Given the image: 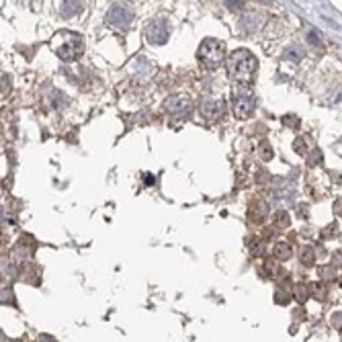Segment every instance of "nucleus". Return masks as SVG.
<instances>
[{
  "mask_svg": "<svg viewBox=\"0 0 342 342\" xmlns=\"http://www.w3.org/2000/svg\"><path fill=\"white\" fill-rule=\"evenodd\" d=\"M256 68H258V61L248 49H236L228 59L230 76L240 84L252 82V78L256 74Z\"/></svg>",
  "mask_w": 342,
  "mask_h": 342,
  "instance_id": "1",
  "label": "nucleus"
},
{
  "mask_svg": "<svg viewBox=\"0 0 342 342\" xmlns=\"http://www.w3.org/2000/svg\"><path fill=\"white\" fill-rule=\"evenodd\" d=\"M51 47L61 61H74L84 51L82 37L76 33H57L51 41Z\"/></svg>",
  "mask_w": 342,
  "mask_h": 342,
  "instance_id": "2",
  "label": "nucleus"
},
{
  "mask_svg": "<svg viewBox=\"0 0 342 342\" xmlns=\"http://www.w3.org/2000/svg\"><path fill=\"white\" fill-rule=\"evenodd\" d=\"M197 57L199 61L209 68V70H215L224 64V57H226V49H224V43L220 39H205L197 51Z\"/></svg>",
  "mask_w": 342,
  "mask_h": 342,
  "instance_id": "3",
  "label": "nucleus"
},
{
  "mask_svg": "<svg viewBox=\"0 0 342 342\" xmlns=\"http://www.w3.org/2000/svg\"><path fill=\"white\" fill-rule=\"evenodd\" d=\"M254 97L250 90L246 88H236L232 92V111L238 119H248L254 113Z\"/></svg>",
  "mask_w": 342,
  "mask_h": 342,
  "instance_id": "4",
  "label": "nucleus"
},
{
  "mask_svg": "<svg viewBox=\"0 0 342 342\" xmlns=\"http://www.w3.org/2000/svg\"><path fill=\"white\" fill-rule=\"evenodd\" d=\"M164 109L172 119H184V117L191 115L193 105L186 97H170V99H166Z\"/></svg>",
  "mask_w": 342,
  "mask_h": 342,
  "instance_id": "5",
  "label": "nucleus"
},
{
  "mask_svg": "<svg viewBox=\"0 0 342 342\" xmlns=\"http://www.w3.org/2000/svg\"><path fill=\"white\" fill-rule=\"evenodd\" d=\"M146 37L150 43L154 45H162L168 41V25L162 21V19H156V21H150L148 27H146Z\"/></svg>",
  "mask_w": 342,
  "mask_h": 342,
  "instance_id": "6",
  "label": "nucleus"
},
{
  "mask_svg": "<svg viewBox=\"0 0 342 342\" xmlns=\"http://www.w3.org/2000/svg\"><path fill=\"white\" fill-rule=\"evenodd\" d=\"M131 21H133L131 11L123 9V7H113L109 11V15H107V23L111 27H115V29H125V27H129Z\"/></svg>",
  "mask_w": 342,
  "mask_h": 342,
  "instance_id": "7",
  "label": "nucleus"
},
{
  "mask_svg": "<svg viewBox=\"0 0 342 342\" xmlns=\"http://www.w3.org/2000/svg\"><path fill=\"white\" fill-rule=\"evenodd\" d=\"M199 111H201V115L205 119L215 121L217 117H222V113H224V101H220V99H207V101L201 103Z\"/></svg>",
  "mask_w": 342,
  "mask_h": 342,
  "instance_id": "8",
  "label": "nucleus"
},
{
  "mask_svg": "<svg viewBox=\"0 0 342 342\" xmlns=\"http://www.w3.org/2000/svg\"><path fill=\"white\" fill-rule=\"evenodd\" d=\"M268 215V205L262 203V201H256L250 205V209H248V220L254 222V224H262L266 220Z\"/></svg>",
  "mask_w": 342,
  "mask_h": 342,
  "instance_id": "9",
  "label": "nucleus"
},
{
  "mask_svg": "<svg viewBox=\"0 0 342 342\" xmlns=\"http://www.w3.org/2000/svg\"><path fill=\"white\" fill-rule=\"evenodd\" d=\"M291 295H293L291 283H289V281H283V285H279L277 291H275V301H277L279 305H287L289 299H291Z\"/></svg>",
  "mask_w": 342,
  "mask_h": 342,
  "instance_id": "10",
  "label": "nucleus"
},
{
  "mask_svg": "<svg viewBox=\"0 0 342 342\" xmlns=\"http://www.w3.org/2000/svg\"><path fill=\"white\" fill-rule=\"evenodd\" d=\"M272 254H275L277 260H289L291 254H293V250H291V246H289L287 242H279V244H275V248H272Z\"/></svg>",
  "mask_w": 342,
  "mask_h": 342,
  "instance_id": "11",
  "label": "nucleus"
},
{
  "mask_svg": "<svg viewBox=\"0 0 342 342\" xmlns=\"http://www.w3.org/2000/svg\"><path fill=\"white\" fill-rule=\"evenodd\" d=\"M80 9H82L80 0H64V5H61V15L64 17H74Z\"/></svg>",
  "mask_w": 342,
  "mask_h": 342,
  "instance_id": "12",
  "label": "nucleus"
},
{
  "mask_svg": "<svg viewBox=\"0 0 342 342\" xmlns=\"http://www.w3.org/2000/svg\"><path fill=\"white\" fill-rule=\"evenodd\" d=\"M303 55H305V51L299 45H291L283 51V59H289V61H299V59H303Z\"/></svg>",
  "mask_w": 342,
  "mask_h": 342,
  "instance_id": "13",
  "label": "nucleus"
},
{
  "mask_svg": "<svg viewBox=\"0 0 342 342\" xmlns=\"http://www.w3.org/2000/svg\"><path fill=\"white\" fill-rule=\"evenodd\" d=\"M309 295L316 297L318 301H324L328 297V289L322 283H312V285H309Z\"/></svg>",
  "mask_w": 342,
  "mask_h": 342,
  "instance_id": "14",
  "label": "nucleus"
},
{
  "mask_svg": "<svg viewBox=\"0 0 342 342\" xmlns=\"http://www.w3.org/2000/svg\"><path fill=\"white\" fill-rule=\"evenodd\" d=\"M275 228H277V230H285V228H289V213H285V211H277V213H275Z\"/></svg>",
  "mask_w": 342,
  "mask_h": 342,
  "instance_id": "15",
  "label": "nucleus"
},
{
  "mask_svg": "<svg viewBox=\"0 0 342 342\" xmlns=\"http://www.w3.org/2000/svg\"><path fill=\"white\" fill-rule=\"evenodd\" d=\"M301 264L303 266H314L316 264V250H314V248H305V250H303Z\"/></svg>",
  "mask_w": 342,
  "mask_h": 342,
  "instance_id": "16",
  "label": "nucleus"
},
{
  "mask_svg": "<svg viewBox=\"0 0 342 342\" xmlns=\"http://www.w3.org/2000/svg\"><path fill=\"white\" fill-rule=\"evenodd\" d=\"M293 295H295V299H297L299 303H305L307 297H309V285H307V287H305V285H295V287H293Z\"/></svg>",
  "mask_w": 342,
  "mask_h": 342,
  "instance_id": "17",
  "label": "nucleus"
},
{
  "mask_svg": "<svg viewBox=\"0 0 342 342\" xmlns=\"http://www.w3.org/2000/svg\"><path fill=\"white\" fill-rule=\"evenodd\" d=\"M324 158H322V152L320 150H312L309 152V158H307V166L309 168H316V166H322Z\"/></svg>",
  "mask_w": 342,
  "mask_h": 342,
  "instance_id": "18",
  "label": "nucleus"
},
{
  "mask_svg": "<svg viewBox=\"0 0 342 342\" xmlns=\"http://www.w3.org/2000/svg\"><path fill=\"white\" fill-rule=\"evenodd\" d=\"M248 248H250V254H252V256H260V254L264 252V244H262V240H258V238H252L250 242H248Z\"/></svg>",
  "mask_w": 342,
  "mask_h": 342,
  "instance_id": "19",
  "label": "nucleus"
},
{
  "mask_svg": "<svg viewBox=\"0 0 342 342\" xmlns=\"http://www.w3.org/2000/svg\"><path fill=\"white\" fill-rule=\"evenodd\" d=\"M279 272H281V268H279L275 262H266V264L262 266V275H264L266 279H277Z\"/></svg>",
  "mask_w": 342,
  "mask_h": 342,
  "instance_id": "20",
  "label": "nucleus"
},
{
  "mask_svg": "<svg viewBox=\"0 0 342 342\" xmlns=\"http://www.w3.org/2000/svg\"><path fill=\"white\" fill-rule=\"evenodd\" d=\"M260 156H262V160H270L272 158V148L266 142L260 144Z\"/></svg>",
  "mask_w": 342,
  "mask_h": 342,
  "instance_id": "21",
  "label": "nucleus"
},
{
  "mask_svg": "<svg viewBox=\"0 0 342 342\" xmlns=\"http://www.w3.org/2000/svg\"><path fill=\"white\" fill-rule=\"evenodd\" d=\"M293 150H295L297 154H301V156H303V154H307V148H305V140H303V138H297V140L293 142Z\"/></svg>",
  "mask_w": 342,
  "mask_h": 342,
  "instance_id": "22",
  "label": "nucleus"
},
{
  "mask_svg": "<svg viewBox=\"0 0 342 342\" xmlns=\"http://www.w3.org/2000/svg\"><path fill=\"white\" fill-rule=\"evenodd\" d=\"M320 275H322V279H334L336 277V264L332 266H324V268H320Z\"/></svg>",
  "mask_w": 342,
  "mask_h": 342,
  "instance_id": "23",
  "label": "nucleus"
},
{
  "mask_svg": "<svg viewBox=\"0 0 342 342\" xmlns=\"http://www.w3.org/2000/svg\"><path fill=\"white\" fill-rule=\"evenodd\" d=\"M307 41L312 43V45H322V37H320V33H316V31H309V33H307Z\"/></svg>",
  "mask_w": 342,
  "mask_h": 342,
  "instance_id": "24",
  "label": "nucleus"
},
{
  "mask_svg": "<svg viewBox=\"0 0 342 342\" xmlns=\"http://www.w3.org/2000/svg\"><path fill=\"white\" fill-rule=\"evenodd\" d=\"M283 123H287V127H295L299 121H297L295 115H287V117H283Z\"/></svg>",
  "mask_w": 342,
  "mask_h": 342,
  "instance_id": "25",
  "label": "nucleus"
},
{
  "mask_svg": "<svg viewBox=\"0 0 342 342\" xmlns=\"http://www.w3.org/2000/svg\"><path fill=\"white\" fill-rule=\"evenodd\" d=\"M332 324H334V328H342V312H338V314H334L332 316Z\"/></svg>",
  "mask_w": 342,
  "mask_h": 342,
  "instance_id": "26",
  "label": "nucleus"
},
{
  "mask_svg": "<svg viewBox=\"0 0 342 342\" xmlns=\"http://www.w3.org/2000/svg\"><path fill=\"white\" fill-rule=\"evenodd\" d=\"M226 5H228L230 9H240V7H242V0H226Z\"/></svg>",
  "mask_w": 342,
  "mask_h": 342,
  "instance_id": "27",
  "label": "nucleus"
},
{
  "mask_svg": "<svg viewBox=\"0 0 342 342\" xmlns=\"http://www.w3.org/2000/svg\"><path fill=\"white\" fill-rule=\"evenodd\" d=\"M334 213H336V215H342V199H338V201L334 203Z\"/></svg>",
  "mask_w": 342,
  "mask_h": 342,
  "instance_id": "28",
  "label": "nucleus"
},
{
  "mask_svg": "<svg viewBox=\"0 0 342 342\" xmlns=\"http://www.w3.org/2000/svg\"><path fill=\"white\" fill-rule=\"evenodd\" d=\"M334 232H336V228H332V226H330V228H326V230H324L322 238H326V236H330V234H334Z\"/></svg>",
  "mask_w": 342,
  "mask_h": 342,
  "instance_id": "29",
  "label": "nucleus"
},
{
  "mask_svg": "<svg viewBox=\"0 0 342 342\" xmlns=\"http://www.w3.org/2000/svg\"><path fill=\"white\" fill-rule=\"evenodd\" d=\"M334 264H340V266H342V252H336V258H334Z\"/></svg>",
  "mask_w": 342,
  "mask_h": 342,
  "instance_id": "30",
  "label": "nucleus"
},
{
  "mask_svg": "<svg viewBox=\"0 0 342 342\" xmlns=\"http://www.w3.org/2000/svg\"><path fill=\"white\" fill-rule=\"evenodd\" d=\"M144 180H146V184H148V186H150V184H154V182H156V178H154V176H150V174H148V176H146Z\"/></svg>",
  "mask_w": 342,
  "mask_h": 342,
  "instance_id": "31",
  "label": "nucleus"
},
{
  "mask_svg": "<svg viewBox=\"0 0 342 342\" xmlns=\"http://www.w3.org/2000/svg\"><path fill=\"white\" fill-rule=\"evenodd\" d=\"M9 90V78H3V92Z\"/></svg>",
  "mask_w": 342,
  "mask_h": 342,
  "instance_id": "32",
  "label": "nucleus"
},
{
  "mask_svg": "<svg viewBox=\"0 0 342 342\" xmlns=\"http://www.w3.org/2000/svg\"><path fill=\"white\" fill-rule=\"evenodd\" d=\"M340 285H342V277H340Z\"/></svg>",
  "mask_w": 342,
  "mask_h": 342,
  "instance_id": "33",
  "label": "nucleus"
}]
</instances>
